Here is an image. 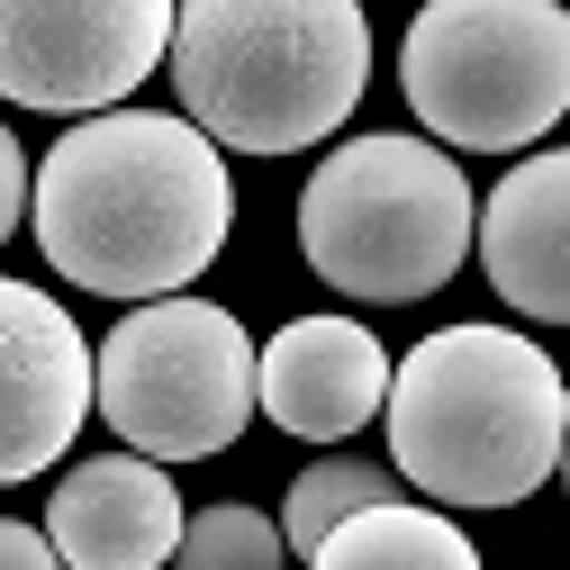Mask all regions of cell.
<instances>
[{
  "label": "cell",
  "instance_id": "6da1fadb",
  "mask_svg": "<svg viewBox=\"0 0 570 570\" xmlns=\"http://www.w3.org/2000/svg\"><path fill=\"white\" fill-rule=\"evenodd\" d=\"M28 218L46 263L100 299H181L218 263L236 227V181L227 155L173 109H100L63 127L37 181Z\"/></svg>",
  "mask_w": 570,
  "mask_h": 570
},
{
  "label": "cell",
  "instance_id": "7a4b0ae2",
  "mask_svg": "<svg viewBox=\"0 0 570 570\" xmlns=\"http://www.w3.org/2000/svg\"><path fill=\"white\" fill-rule=\"evenodd\" d=\"M390 471L444 508H517L561 471L570 381L517 326H435L390 372Z\"/></svg>",
  "mask_w": 570,
  "mask_h": 570
},
{
  "label": "cell",
  "instance_id": "3957f363",
  "mask_svg": "<svg viewBox=\"0 0 570 570\" xmlns=\"http://www.w3.org/2000/svg\"><path fill=\"white\" fill-rule=\"evenodd\" d=\"M363 82V0H181L173 10V91L208 146L308 155L353 118Z\"/></svg>",
  "mask_w": 570,
  "mask_h": 570
},
{
  "label": "cell",
  "instance_id": "277c9868",
  "mask_svg": "<svg viewBox=\"0 0 570 570\" xmlns=\"http://www.w3.org/2000/svg\"><path fill=\"white\" fill-rule=\"evenodd\" d=\"M480 236L462 164L425 136H353L299 190V254L344 299H435Z\"/></svg>",
  "mask_w": 570,
  "mask_h": 570
},
{
  "label": "cell",
  "instance_id": "5b68a950",
  "mask_svg": "<svg viewBox=\"0 0 570 570\" xmlns=\"http://www.w3.org/2000/svg\"><path fill=\"white\" fill-rule=\"evenodd\" d=\"M407 109L462 155H525L570 109L561 0H425L399 46Z\"/></svg>",
  "mask_w": 570,
  "mask_h": 570
},
{
  "label": "cell",
  "instance_id": "8992f818",
  "mask_svg": "<svg viewBox=\"0 0 570 570\" xmlns=\"http://www.w3.org/2000/svg\"><path fill=\"white\" fill-rule=\"evenodd\" d=\"M91 407L146 462H208L254 416V344L218 299H146L91 353Z\"/></svg>",
  "mask_w": 570,
  "mask_h": 570
},
{
  "label": "cell",
  "instance_id": "52a82bcc",
  "mask_svg": "<svg viewBox=\"0 0 570 570\" xmlns=\"http://www.w3.org/2000/svg\"><path fill=\"white\" fill-rule=\"evenodd\" d=\"M181 0H0V100L100 118L173 55Z\"/></svg>",
  "mask_w": 570,
  "mask_h": 570
},
{
  "label": "cell",
  "instance_id": "ba28073f",
  "mask_svg": "<svg viewBox=\"0 0 570 570\" xmlns=\"http://www.w3.org/2000/svg\"><path fill=\"white\" fill-rule=\"evenodd\" d=\"M91 416V344L46 291L0 272V489L73 453Z\"/></svg>",
  "mask_w": 570,
  "mask_h": 570
},
{
  "label": "cell",
  "instance_id": "9c48e42d",
  "mask_svg": "<svg viewBox=\"0 0 570 570\" xmlns=\"http://www.w3.org/2000/svg\"><path fill=\"white\" fill-rule=\"evenodd\" d=\"M390 399V353L353 317H291L254 353V407L299 444H344L363 435Z\"/></svg>",
  "mask_w": 570,
  "mask_h": 570
},
{
  "label": "cell",
  "instance_id": "30bf717a",
  "mask_svg": "<svg viewBox=\"0 0 570 570\" xmlns=\"http://www.w3.org/2000/svg\"><path fill=\"white\" fill-rule=\"evenodd\" d=\"M181 498L173 471L146 453H100L73 462L46 498V543L63 570H164L181 552Z\"/></svg>",
  "mask_w": 570,
  "mask_h": 570
},
{
  "label": "cell",
  "instance_id": "8fae6325",
  "mask_svg": "<svg viewBox=\"0 0 570 570\" xmlns=\"http://www.w3.org/2000/svg\"><path fill=\"white\" fill-rule=\"evenodd\" d=\"M480 272L534 326H570V146L517 164L480 208Z\"/></svg>",
  "mask_w": 570,
  "mask_h": 570
},
{
  "label": "cell",
  "instance_id": "7c38bea8",
  "mask_svg": "<svg viewBox=\"0 0 570 570\" xmlns=\"http://www.w3.org/2000/svg\"><path fill=\"white\" fill-rule=\"evenodd\" d=\"M308 570H480V543H471L453 517H435V508L381 498V508L344 517V525L308 552Z\"/></svg>",
  "mask_w": 570,
  "mask_h": 570
},
{
  "label": "cell",
  "instance_id": "4fadbf2b",
  "mask_svg": "<svg viewBox=\"0 0 570 570\" xmlns=\"http://www.w3.org/2000/svg\"><path fill=\"white\" fill-rule=\"evenodd\" d=\"M381 498H399V471H381V462H308V471L291 480V508H281V543L317 552L344 517L381 508Z\"/></svg>",
  "mask_w": 570,
  "mask_h": 570
},
{
  "label": "cell",
  "instance_id": "5bb4252c",
  "mask_svg": "<svg viewBox=\"0 0 570 570\" xmlns=\"http://www.w3.org/2000/svg\"><path fill=\"white\" fill-rule=\"evenodd\" d=\"M181 570H281V525L263 508H245V498H227V508H199L181 525Z\"/></svg>",
  "mask_w": 570,
  "mask_h": 570
},
{
  "label": "cell",
  "instance_id": "9a60e30c",
  "mask_svg": "<svg viewBox=\"0 0 570 570\" xmlns=\"http://www.w3.org/2000/svg\"><path fill=\"white\" fill-rule=\"evenodd\" d=\"M19 218H28V155H19V136L0 127V245L19 236Z\"/></svg>",
  "mask_w": 570,
  "mask_h": 570
},
{
  "label": "cell",
  "instance_id": "2e32d148",
  "mask_svg": "<svg viewBox=\"0 0 570 570\" xmlns=\"http://www.w3.org/2000/svg\"><path fill=\"white\" fill-rule=\"evenodd\" d=\"M0 570H63L46 525H19V517H0Z\"/></svg>",
  "mask_w": 570,
  "mask_h": 570
},
{
  "label": "cell",
  "instance_id": "e0dca14e",
  "mask_svg": "<svg viewBox=\"0 0 570 570\" xmlns=\"http://www.w3.org/2000/svg\"><path fill=\"white\" fill-rule=\"evenodd\" d=\"M561 480H570V444H561Z\"/></svg>",
  "mask_w": 570,
  "mask_h": 570
},
{
  "label": "cell",
  "instance_id": "ac0fdd59",
  "mask_svg": "<svg viewBox=\"0 0 570 570\" xmlns=\"http://www.w3.org/2000/svg\"><path fill=\"white\" fill-rule=\"evenodd\" d=\"M561 10H570V0H561Z\"/></svg>",
  "mask_w": 570,
  "mask_h": 570
}]
</instances>
